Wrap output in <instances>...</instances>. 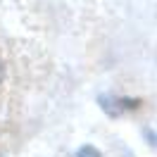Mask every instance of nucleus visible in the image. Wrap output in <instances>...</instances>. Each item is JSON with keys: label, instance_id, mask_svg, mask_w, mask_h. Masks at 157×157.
<instances>
[{"label": "nucleus", "instance_id": "1", "mask_svg": "<svg viewBox=\"0 0 157 157\" xmlns=\"http://www.w3.org/2000/svg\"><path fill=\"white\" fill-rule=\"evenodd\" d=\"M98 105L107 112L109 117H117L119 112H121V102L117 98H112V95H98Z\"/></svg>", "mask_w": 157, "mask_h": 157}, {"label": "nucleus", "instance_id": "2", "mask_svg": "<svg viewBox=\"0 0 157 157\" xmlns=\"http://www.w3.org/2000/svg\"><path fill=\"white\" fill-rule=\"evenodd\" d=\"M74 157H102V155H100V150L95 145L83 143V145H78L76 150H74Z\"/></svg>", "mask_w": 157, "mask_h": 157}, {"label": "nucleus", "instance_id": "3", "mask_svg": "<svg viewBox=\"0 0 157 157\" xmlns=\"http://www.w3.org/2000/svg\"><path fill=\"white\" fill-rule=\"evenodd\" d=\"M145 140H147V145H155V133H152V128H147V133H145Z\"/></svg>", "mask_w": 157, "mask_h": 157}, {"label": "nucleus", "instance_id": "4", "mask_svg": "<svg viewBox=\"0 0 157 157\" xmlns=\"http://www.w3.org/2000/svg\"><path fill=\"white\" fill-rule=\"evenodd\" d=\"M5 74H7V69H5V62L0 59V83L5 81Z\"/></svg>", "mask_w": 157, "mask_h": 157}]
</instances>
